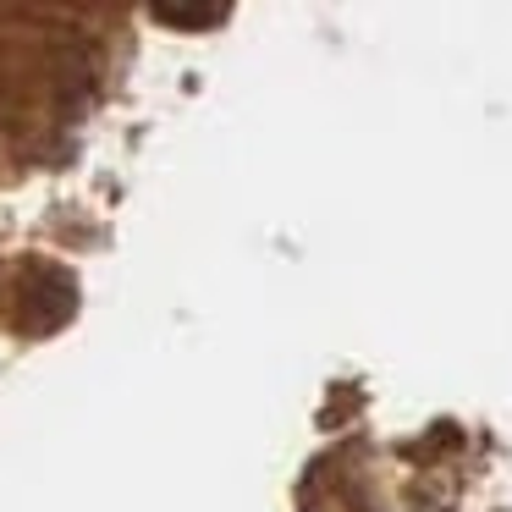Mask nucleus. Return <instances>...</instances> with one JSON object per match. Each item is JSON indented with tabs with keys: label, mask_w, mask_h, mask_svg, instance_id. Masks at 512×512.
I'll list each match as a JSON object with an SVG mask.
<instances>
[{
	"label": "nucleus",
	"mask_w": 512,
	"mask_h": 512,
	"mask_svg": "<svg viewBox=\"0 0 512 512\" xmlns=\"http://www.w3.org/2000/svg\"><path fill=\"white\" fill-rule=\"evenodd\" d=\"M155 17H166V23H215V17H226L221 6H155Z\"/></svg>",
	"instance_id": "nucleus-1"
}]
</instances>
